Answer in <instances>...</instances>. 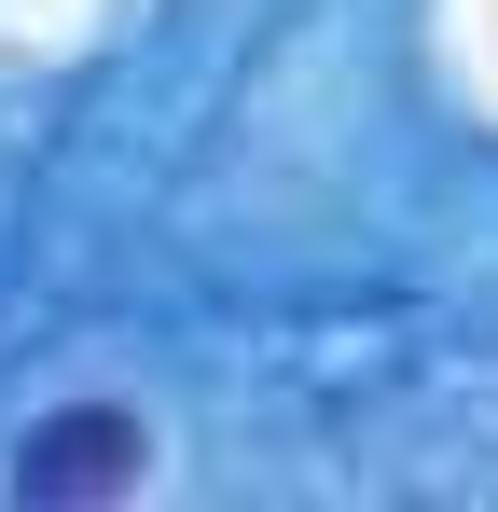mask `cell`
<instances>
[{
	"label": "cell",
	"instance_id": "obj_1",
	"mask_svg": "<svg viewBox=\"0 0 498 512\" xmlns=\"http://www.w3.org/2000/svg\"><path fill=\"white\" fill-rule=\"evenodd\" d=\"M139 485V416H111V402H70V416H42L14 443V499L28 512H70V499H125Z\"/></svg>",
	"mask_w": 498,
	"mask_h": 512
}]
</instances>
